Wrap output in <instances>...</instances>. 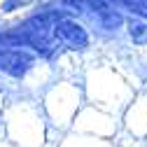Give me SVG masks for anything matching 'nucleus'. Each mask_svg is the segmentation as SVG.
I'll return each instance as SVG.
<instances>
[{"label": "nucleus", "instance_id": "1", "mask_svg": "<svg viewBox=\"0 0 147 147\" xmlns=\"http://www.w3.org/2000/svg\"><path fill=\"white\" fill-rule=\"evenodd\" d=\"M51 35L59 42V47H65V49H72V51H86L89 45H91L89 30L77 19H70V16H61V19L54 21Z\"/></svg>", "mask_w": 147, "mask_h": 147}, {"label": "nucleus", "instance_id": "2", "mask_svg": "<svg viewBox=\"0 0 147 147\" xmlns=\"http://www.w3.org/2000/svg\"><path fill=\"white\" fill-rule=\"evenodd\" d=\"M126 28H128V38H131L133 45L138 47H145L147 45V19H128L126 21Z\"/></svg>", "mask_w": 147, "mask_h": 147}, {"label": "nucleus", "instance_id": "3", "mask_svg": "<svg viewBox=\"0 0 147 147\" xmlns=\"http://www.w3.org/2000/svg\"><path fill=\"white\" fill-rule=\"evenodd\" d=\"M33 3H35V0H3V3H0V12H3V14H12V12L21 9V7L33 5Z\"/></svg>", "mask_w": 147, "mask_h": 147}]
</instances>
